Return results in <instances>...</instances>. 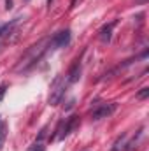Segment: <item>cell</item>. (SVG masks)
<instances>
[{
	"instance_id": "obj_1",
	"label": "cell",
	"mask_w": 149,
	"mask_h": 151,
	"mask_svg": "<svg viewBox=\"0 0 149 151\" xmlns=\"http://www.w3.org/2000/svg\"><path fill=\"white\" fill-rule=\"evenodd\" d=\"M46 42H47V40L44 39V40H40L39 44L32 46V47H30V49L21 56V60H19V63H18V67H16V69H18V70H21V69H30L32 65H35L39 60L42 58V55L46 53V49H47V47H42Z\"/></svg>"
},
{
	"instance_id": "obj_2",
	"label": "cell",
	"mask_w": 149,
	"mask_h": 151,
	"mask_svg": "<svg viewBox=\"0 0 149 151\" xmlns=\"http://www.w3.org/2000/svg\"><path fill=\"white\" fill-rule=\"evenodd\" d=\"M63 95H65V79L62 76H58L51 84V95H49V100H47L49 106H58Z\"/></svg>"
},
{
	"instance_id": "obj_3",
	"label": "cell",
	"mask_w": 149,
	"mask_h": 151,
	"mask_svg": "<svg viewBox=\"0 0 149 151\" xmlns=\"http://www.w3.org/2000/svg\"><path fill=\"white\" fill-rule=\"evenodd\" d=\"M69 42H70V30H62V32H58L54 37L51 39V44L54 47H63Z\"/></svg>"
},
{
	"instance_id": "obj_4",
	"label": "cell",
	"mask_w": 149,
	"mask_h": 151,
	"mask_svg": "<svg viewBox=\"0 0 149 151\" xmlns=\"http://www.w3.org/2000/svg\"><path fill=\"white\" fill-rule=\"evenodd\" d=\"M77 123H79V116H77V114H72V116L69 118V121L65 123V128L62 130V134L58 135V139H65V137H67V135H69V134L75 128V125H77Z\"/></svg>"
},
{
	"instance_id": "obj_5",
	"label": "cell",
	"mask_w": 149,
	"mask_h": 151,
	"mask_svg": "<svg viewBox=\"0 0 149 151\" xmlns=\"http://www.w3.org/2000/svg\"><path fill=\"white\" fill-rule=\"evenodd\" d=\"M116 111V104H109V106H102L98 107L95 113H93V119H102V118H107Z\"/></svg>"
},
{
	"instance_id": "obj_6",
	"label": "cell",
	"mask_w": 149,
	"mask_h": 151,
	"mask_svg": "<svg viewBox=\"0 0 149 151\" xmlns=\"http://www.w3.org/2000/svg\"><path fill=\"white\" fill-rule=\"evenodd\" d=\"M79 77H81V65H79V62H75L74 65L69 69V72H67V83H69V84L77 83Z\"/></svg>"
},
{
	"instance_id": "obj_7",
	"label": "cell",
	"mask_w": 149,
	"mask_h": 151,
	"mask_svg": "<svg viewBox=\"0 0 149 151\" xmlns=\"http://www.w3.org/2000/svg\"><path fill=\"white\" fill-rule=\"evenodd\" d=\"M116 25V21H112L109 25H105V27H102V30H100V37L104 42H109L111 40V32H112V27Z\"/></svg>"
},
{
	"instance_id": "obj_8",
	"label": "cell",
	"mask_w": 149,
	"mask_h": 151,
	"mask_svg": "<svg viewBox=\"0 0 149 151\" xmlns=\"http://www.w3.org/2000/svg\"><path fill=\"white\" fill-rule=\"evenodd\" d=\"M5 135H7V125L5 123H0V150L5 142Z\"/></svg>"
},
{
	"instance_id": "obj_9",
	"label": "cell",
	"mask_w": 149,
	"mask_h": 151,
	"mask_svg": "<svg viewBox=\"0 0 149 151\" xmlns=\"http://www.w3.org/2000/svg\"><path fill=\"white\" fill-rule=\"evenodd\" d=\"M149 97V88H142L140 91H139V95H137V99H140V100H144V99H148Z\"/></svg>"
},
{
	"instance_id": "obj_10",
	"label": "cell",
	"mask_w": 149,
	"mask_h": 151,
	"mask_svg": "<svg viewBox=\"0 0 149 151\" xmlns=\"http://www.w3.org/2000/svg\"><path fill=\"white\" fill-rule=\"evenodd\" d=\"M5 91H7V84H0V102H2V99L5 95Z\"/></svg>"
},
{
	"instance_id": "obj_11",
	"label": "cell",
	"mask_w": 149,
	"mask_h": 151,
	"mask_svg": "<svg viewBox=\"0 0 149 151\" xmlns=\"http://www.w3.org/2000/svg\"><path fill=\"white\" fill-rule=\"evenodd\" d=\"M30 151H44V146L42 144H35L34 148H30Z\"/></svg>"
},
{
	"instance_id": "obj_12",
	"label": "cell",
	"mask_w": 149,
	"mask_h": 151,
	"mask_svg": "<svg viewBox=\"0 0 149 151\" xmlns=\"http://www.w3.org/2000/svg\"><path fill=\"white\" fill-rule=\"evenodd\" d=\"M5 9H12V0H5Z\"/></svg>"
},
{
	"instance_id": "obj_13",
	"label": "cell",
	"mask_w": 149,
	"mask_h": 151,
	"mask_svg": "<svg viewBox=\"0 0 149 151\" xmlns=\"http://www.w3.org/2000/svg\"><path fill=\"white\" fill-rule=\"evenodd\" d=\"M9 28H11V25H4V27H0V35H2L5 30H9Z\"/></svg>"
},
{
	"instance_id": "obj_14",
	"label": "cell",
	"mask_w": 149,
	"mask_h": 151,
	"mask_svg": "<svg viewBox=\"0 0 149 151\" xmlns=\"http://www.w3.org/2000/svg\"><path fill=\"white\" fill-rule=\"evenodd\" d=\"M74 104H75V100L72 99V100H70V102L67 104V109H72V107H74Z\"/></svg>"
},
{
	"instance_id": "obj_15",
	"label": "cell",
	"mask_w": 149,
	"mask_h": 151,
	"mask_svg": "<svg viewBox=\"0 0 149 151\" xmlns=\"http://www.w3.org/2000/svg\"><path fill=\"white\" fill-rule=\"evenodd\" d=\"M23 2H30V0H23Z\"/></svg>"
},
{
	"instance_id": "obj_16",
	"label": "cell",
	"mask_w": 149,
	"mask_h": 151,
	"mask_svg": "<svg viewBox=\"0 0 149 151\" xmlns=\"http://www.w3.org/2000/svg\"><path fill=\"white\" fill-rule=\"evenodd\" d=\"M0 123H2V121H0Z\"/></svg>"
}]
</instances>
